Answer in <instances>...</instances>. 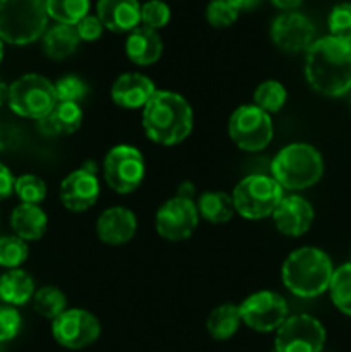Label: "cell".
<instances>
[{"mask_svg":"<svg viewBox=\"0 0 351 352\" xmlns=\"http://www.w3.org/2000/svg\"><path fill=\"white\" fill-rule=\"evenodd\" d=\"M270 36L275 47L282 52L296 54L306 52L315 41V28L312 21L299 12H284L275 17L270 28Z\"/></svg>","mask_w":351,"mask_h":352,"instance_id":"15","label":"cell"},{"mask_svg":"<svg viewBox=\"0 0 351 352\" xmlns=\"http://www.w3.org/2000/svg\"><path fill=\"white\" fill-rule=\"evenodd\" d=\"M313 219L315 212L312 205L305 198L296 195L284 196L272 213V220L277 230L288 237H299L308 232Z\"/></svg>","mask_w":351,"mask_h":352,"instance_id":"16","label":"cell"},{"mask_svg":"<svg viewBox=\"0 0 351 352\" xmlns=\"http://www.w3.org/2000/svg\"><path fill=\"white\" fill-rule=\"evenodd\" d=\"M58 196L69 212H86L92 208L100 196L95 162H86L81 168L71 172L61 182Z\"/></svg>","mask_w":351,"mask_h":352,"instance_id":"14","label":"cell"},{"mask_svg":"<svg viewBox=\"0 0 351 352\" xmlns=\"http://www.w3.org/2000/svg\"><path fill=\"white\" fill-rule=\"evenodd\" d=\"M96 17L112 33H131L141 23V6L138 0H98Z\"/></svg>","mask_w":351,"mask_h":352,"instance_id":"19","label":"cell"},{"mask_svg":"<svg viewBox=\"0 0 351 352\" xmlns=\"http://www.w3.org/2000/svg\"><path fill=\"white\" fill-rule=\"evenodd\" d=\"M234 210L246 220H262L272 215L281 199L284 189L274 177L268 175H248L241 179L231 195Z\"/></svg>","mask_w":351,"mask_h":352,"instance_id":"6","label":"cell"},{"mask_svg":"<svg viewBox=\"0 0 351 352\" xmlns=\"http://www.w3.org/2000/svg\"><path fill=\"white\" fill-rule=\"evenodd\" d=\"M7 103L17 116L40 120L57 105V95L45 76L24 74L9 86Z\"/></svg>","mask_w":351,"mask_h":352,"instance_id":"7","label":"cell"},{"mask_svg":"<svg viewBox=\"0 0 351 352\" xmlns=\"http://www.w3.org/2000/svg\"><path fill=\"white\" fill-rule=\"evenodd\" d=\"M198 220V210L193 199L174 196L157 210L155 229L158 236L167 241H184L195 232Z\"/></svg>","mask_w":351,"mask_h":352,"instance_id":"13","label":"cell"},{"mask_svg":"<svg viewBox=\"0 0 351 352\" xmlns=\"http://www.w3.org/2000/svg\"><path fill=\"white\" fill-rule=\"evenodd\" d=\"M164 43L160 34L147 26H138L127 34L126 55L133 64L151 65L162 57Z\"/></svg>","mask_w":351,"mask_h":352,"instance_id":"20","label":"cell"},{"mask_svg":"<svg viewBox=\"0 0 351 352\" xmlns=\"http://www.w3.org/2000/svg\"><path fill=\"white\" fill-rule=\"evenodd\" d=\"M47 215L38 205L21 203L12 210V215H10V227L14 234L26 243L41 239L47 230Z\"/></svg>","mask_w":351,"mask_h":352,"instance_id":"22","label":"cell"},{"mask_svg":"<svg viewBox=\"0 0 351 352\" xmlns=\"http://www.w3.org/2000/svg\"><path fill=\"white\" fill-rule=\"evenodd\" d=\"M14 179L12 172L6 167L3 164H0V201L7 199L14 192Z\"/></svg>","mask_w":351,"mask_h":352,"instance_id":"39","label":"cell"},{"mask_svg":"<svg viewBox=\"0 0 351 352\" xmlns=\"http://www.w3.org/2000/svg\"><path fill=\"white\" fill-rule=\"evenodd\" d=\"M198 215L209 223H227L234 215V203L231 195L224 191L203 192L196 203Z\"/></svg>","mask_w":351,"mask_h":352,"instance_id":"25","label":"cell"},{"mask_svg":"<svg viewBox=\"0 0 351 352\" xmlns=\"http://www.w3.org/2000/svg\"><path fill=\"white\" fill-rule=\"evenodd\" d=\"M83 122V110L79 103L57 102V105L38 120V129L48 138L67 136L76 133Z\"/></svg>","mask_w":351,"mask_h":352,"instance_id":"21","label":"cell"},{"mask_svg":"<svg viewBox=\"0 0 351 352\" xmlns=\"http://www.w3.org/2000/svg\"><path fill=\"white\" fill-rule=\"evenodd\" d=\"M171 21V9L162 0H148L141 6V24L150 30H162Z\"/></svg>","mask_w":351,"mask_h":352,"instance_id":"35","label":"cell"},{"mask_svg":"<svg viewBox=\"0 0 351 352\" xmlns=\"http://www.w3.org/2000/svg\"><path fill=\"white\" fill-rule=\"evenodd\" d=\"M227 131L233 143L250 153L265 150L274 138L270 116L255 105L237 107L231 116Z\"/></svg>","mask_w":351,"mask_h":352,"instance_id":"8","label":"cell"},{"mask_svg":"<svg viewBox=\"0 0 351 352\" xmlns=\"http://www.w3.org/2000/svg\"><path fill=\"white\" fill-rule=\"evenodd\" d=\"M272 3H274L277 9L286 10V12H291V10H295L296 7L301 3V0H272Z\"/></svg>","mask_w":351,"mask_h":352,"instance_id":"42","label":"cell"},{"mask_svg":"<svg viewBox=\"0 0 351 352\" xmlns=\"http://www.w3.org/2000/svg\"><path fill=\"white\" fill-rule=\"evenodd\" d=\"M45 0H0V40L30 45L47 31Z\"/></svg>","mask_w":351,"mask_h":352,"instance_id":"5","label":"cell"},{"mask_svg":"<svg viewBox=\"0 0 351 352\" xmlns=\"http://www.w3.org/2000/svg\"><path fill=\"white\" fill-rule=\"evenodd\" d=\"M138 229L136 215L124 206L107 208L96 220V234L100 241L110 246L129 243Z\"/></svg>","mask_w":351,"mask_h":352,"instance_id":"18","label":"cell"},{"mask_svg":"<svg viewBox=\"0 0 351 352\" xmlns=\"http://www.w3.org/2000/svg\"><path fill=\"white\" fill-rule=\"evenodd\" d=\"M0 352H2V342H0Z\"/></svg>","mask_w":351,"mask_h":352,"instance_id":"45","label":"cell"},{"mask_svg":"<svg viewBox=\"0 0 351 352\" xmlns=\"http://www.w3.org/2000/svg\"><path fill=\"white\" fill-rule=\"evenodd\" d=\"M272 177L282 189L301 191L312 188L323 174L322 155L306 143H292L282 148L270 164Z\"/></svg>","mask_w":351,"mask_h":352,"instance_id":"4","label":"cell"},{"mask_svg":"<svg viewBox=\"0 0 351 352\" xmlns=\"http://www.w3.org/2000/svg\"><path fill=\"white\" fill-rule=\"evenodd\" d=\"M28 244L17 236H3L0 237V267H6L14 270L21 267L26 261Z\"/></svg>","mask_w":351,"mask_h":352,"instance_id":"32","label":"cell"},{"mask_svg":"<svg viewBox=\"0 0 351 352\" xmlns=\"http://www.w3.org/2000/svg\"><path fill=\"white\" fill-rule=\"evenodd\" d=\"M145 158L136 146L117 144L110 148L103 160V175L112 191L129 195L141 186L145 179Z\"/></svg>","mask_w":351,"mask_h":352,"instance_id":"9","label":"cell"},{"mask_svg":"<svg viewBox=\"0 0 351 352\" xmlns=\"http://www.w3.org/2000/svg\"><path fill=\"white\" fill-rule=\"evenodd\" d=\"M237 308L241 322L255 332H274L288 320V302L281 294L272 291L255 292Z\"/></svg>","mask_w":351,"mask_h":352,"instance_id":"10","label":"cell"},{"mask_svg":"<svg viewBox=\"0 0 351 352\" xmlns=\"http://www.w3.org/2000/svg\"><path fill=\"white\" fill-rule=\"evenodd\" d=\"M31 301H33L34 311H38V315H41L43 318L52 320V322L58 315H62L65 311V306H67L65 294L54 285H45V287L38 289Z\"/></svg>","mask_w":351,"mask_h":352,"instance_id":"28","label":"cell"},{"mask_svg":"<svg viewBox=\"0 0 351 352\" xmlns=\"http://www.w3.org/2000/svg\"><path fill=\"white\" fill-rule=\"evenodd\" d=\"M233 7H236L237 10H250L253 7H257L260 3V0H227Z\"/></svg>","mask_w":351,"mask_h":352,"instance_id":"41","label":"cell"},{"mask_svg":"<svg viewBox=\"0 0 351 352\" xmlns=\"http://www.w3.org/2000/svg\"><path fill=\"white\" fill-rule=\"evenodd\" d=\"M76 33H78L79 40L81 41H96L103 33V24L100 23V19L96 16H88L83 17L78 24H76Z\"/></svg>","mask_w":351,"mask_h":352,"instance_id":"38","label":"cell"},{"mask_svg":"<svg viewBox=\"0 0 351 352\" xmlns=\"http://www.w3.org/2000/svg\"><path fill=\"white\" fill-rule=\"evenodd\" d=\"M157 91L153 81L140 72H126L114 81L110 96L117 107L126 110L143 109Z\"/></svg>","mask_w":351,"mask_h":352,"instance_id":"17","label":"cell"},{"mask_svg":"<svg viewBox=\"0 0 351 352\" xmlns=\"http://www.w3.org/2000/svg\"><path fill=\"white\" fill-rule=\"evenodd\" d=\"M326 329L310 315L288 316L275 333V352H322Z\"/></svg>","mask_w":351,"mask_h":352,"instance_id":"11","label":"cell"},{"mask_svg":"<svg viewBox=\"0 0 351 352\" xmlns=\"http://www.w3.org/2000/svg\"><path fill=\"white\" fill-rule=\"evenodd\" d=\"M7 93H9V88L6 86V82L0 81V107H2L3 102L7 100Z\"/></svg>","mask_w":351,"mask_h":352,"instance_id":"43","label":"cell"},{"mask_svg":"<svg viewBox=\"0 0 351 352\" xmlns=\"http://www.w3.org/2000/svg\"><path fill=\"white\" fill-rule=\"evenodd\" d=\"M48 17L57 24L76 26L89 12V0H45Z\"/></svg>","mask_w":351,"mask_h":352,"instance_id":"27","label":"cell"},{"mask_svg":"<svg viewBox=\"0 0 351 352\" xmlns=\"http://www.w3.org/2000/svg\"><path fill=\"white\" fill-rule=\"evenodd\" d=\"M334 267L330 258L319 248H299L282 263L281 277L291 294L298 298H317L329 291Z\"/></svg>","mask_w":351,"mask_h":352,"instance_id":"3","label":"cell"},{"mask_svg":"<svg viewBox=\"0 0 351 352\" xmlns=\"http://www.w3.org/2000/svg\"><path fill=\"white\" fill-rule=\"evenodd\" d=\"M21 323L23 320L14 306H0V342L3 344L12 340L19 333Z\"/></svg>","mask_w":351,"mask_h":352,"instance_id":"37","label":"cell"},{"mask_svg":"<svg viewBox=\"0 0 351 352\" xmlns=\"http://www.w3.org/2000/svg\"><path fill=\"white\" fill-rule=\"evenodd\" d=\"M2 58H3V41L0 40V62H2Z\"/></svg>","mask_w":351,"mask_h":352,"instance_id":"44","label":"cell"},{"mask_svg":"<svg viewBox=\"0 0 351 352\" xmlns=\"http://www.w3.org/2000/svg\"><path fill=\"white\" fill-rule=\"evenodd\" d=\"M240 308L234 305L217 306L206 320V330L215 340H227L237 332L241 325Z\"/></svg>","mask_w":351,"mask_h":352,"instance_id":"26","label":"cell"},{"mask_svg":"<svg viewBox=\"0 0 351 352\" xmlns=\"http://www.w3.org/2000/svg\"><path fill=\"white\" fill-rule=\"evenodd\" d=\"M14 192L21 199V203H26V205H40L47 198V184L38 175L23 174L14 182Z\"/></svg>","mask_w":351,"mask_h":352,"instance_id":"31","label":"cell"},{"mask_svg":"<svg viewBox=\"0 0 351 352\" xmlns=\"http://www.w3.org/2000/svg\"><path fill=\"white\" fill-rule=\"evenodd\" d=\"M237 16H240V10L231 6L227 0H212L206 7V21L210 23V26L217 28V30L233 26Z\"/></svg>","mask_w":351,"mask_h":352,"instance_id":"36","label":"cell"},{"mask_svg":"<svg viewBox=\"0 0 351 352\" xmlns=\"http://www.w3.org/2000/svg\"><path fill=\"white\" fill-rule=\"evenodd\" d=\"M52 333L65 349H85L100 337V322L86 309H65L52 322Z\"/></svg>","mask_w":351,"mask_h":352,"instance_id":"12","label":"cell"},{"mask_svg":"<svg viewBox=\"0 0 351 352\" xmlns=\"http://www.w3.org/2000/svg\"><path fill=\"white\" fill-rule=\"evenodd\" d=\"M79 36L74 26L69 24H55L43 34V52L54 60L71 57L79 45Z\"/></svg>","mask_w":351,"mask_h":352,"instance_id":"24","label":"cell"},{"mask_svg":"<svg viewBox=\"0 0 351 352\" xmlns=\"http://www.w3.org/2000/svg\"><path fill=\"white\" fill-rule=\"evenodd\" d=\"M329 294L334 306L346 316H351V261L334 270Z\"/></svg>","mask_w":351,"mask_h":352,"instance_id":"29","label":"cell"},{"mask_svg":"<svg viewBox=\"0 0 351 352\" xmlns=\"http://www.w3.org/2000/svg\"><path fill=\"white\" fill-rule=\"evenodd\" d=\"M147 138L162 146L181 143L193 131V109L179 93L157 89L141 113Z\"/></svg>","mask_w":351,"mask_h":352,"instance_id":"2","label":"cell"},{"mask_svg":"<svg viewBox=\"0 0 351 352\" xmlns=\"http://www.w3.org/2000/svg\"><path fill=\"white\" fill-rule=\"evenodd\" d=\"M34 282L30 274L14 268L0 277V299L9 306H23L34 296Z\"/></svg>","mask_w":351,"mask_h":352,"instance_id":"23","label":"cell"},{"mask_svg":"<svg viewBox=\"0 0 351 352\" xmlns=\"http://www.w3.org/2000/svg\"><path fill=\"white\" fill-rule=\"evenodd\" d=\"M286 100H288V91L281 82L274 81V79H268V81L258 85L253 93V105L267 112L268 116L279 112L284 107Z\"/></svg>","mask_w":351,"mask_h":352,"instance_id":"30","label":"cell"},{"mask_svg":"<svg viewBox=\"0 0 351 352\" xmlns=\"http://www.w3.org/2000/svg\"><path fill=\"white\" fill-rule=\"evenodd\" d=\"M57 102L79 103L88 95V85L81 78L74 74L62 76L57 82H54Z\"/></svg>","mask_w":351,"mask_h":352,"instance_id":"34","label":"cell"},{"mask_svg":"<svg viewBox=\"0 0 351 352\" xmlns=\"http://www.w3.org/2000/svg\"><path fill=\"white\" fill-rule=\"evenodd\" d=\"M305 78L317 93L329 98L351 91V43L323 36L306 50Z\"/></svg>","mask_w":351,"mask_h":352,"instance_id":"1","label":"cell"},{"mask_svg":"<svg viewBox=\"0 0 351 352\" xmlns=\"http://www.w3.org/2000/svg\"><path fill=\"white\" fill-rule=\"evenodd\" d=\"M176 196H179V198L193 199V196H195V184H193V182H189V181L182 182V184L179 186L178 195H176Z\"/></svg>","mask_w":351,"mask_h":352,"instance_id":"40","label":"cell"},{"mask_svg":"<svg viewBox=\"0 0 351 352\" xmlns=\"http://www.w3.org/2000/svg\"><path fill=\"white\" fill-rule=\"evenodd\" d=\"M327 24H329L330 36L351 43V3L343 2L334 6Z\"/></svg>","mask_w":351,"mask_h":352,"instance_id":"33","label":"cell"}]
</instances>
